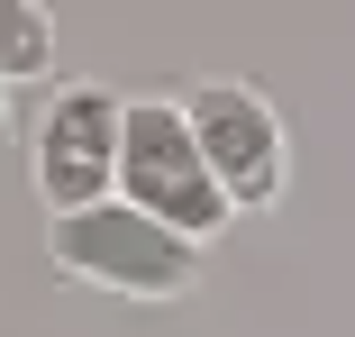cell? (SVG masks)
Returning <instances> with one entry per match:
<instances>
[{
	"label": "cell",
	"instance_id": "1",
	"mask_svg": "<svg viewBox=\"0 0 355 337\" xmlns=\"http://www.w3.org/2000/svg\"><path fill=\"white\" fill-rule=\"evenodd\" d=\"M46 255H55V274L101 283V292H128V301H173V292L200 283V246L182 228L146 219L137 200H101V210L46 219Z\"/></svg>",
	"mask_w": 355,
	"mask_h": 337
},
{
	"label": "cell",
	"instance_id": "2",
	"mask_svg": "<svg viewBox=\"0 0 355 337\" xmlns=\"http://www.w3.org/2000/svg\"><path fill=\"white\" fill-rule=\"evenodd\" d=\"M119 200H137L146 219L182 228L191 246H209L237 210H228V191L219 173H209L200 137H191V110L146 92V101H128V155H119Z\"/></svg>",
	"mask_w": 355,
	"mask_h": 337
},
{
	"label": "cell",
	"instance_id": "3",
	"mask_svg": "<svg viewBox=\"0 0 355 337\" xmlns=\"http://www.w3.org/2000/svg\"><path fill=\"white\" fill-rule=\"evenodd\" d=\"M119 155H128V101L110 83H64L28 128V182L55 219L119 200Z\"/></svg>",
	"mask_w": 355,
	"mask_h": 337
},
{
	"label": "cell",
	"instance_id": "4",
	"mask_svg": "<svg viewBox=\"0 0 355 337\" xmlns=\"http://www.w3.org/2000/svg\"><path fill=\"white\" fill-rule=\"evenodd\" d=\"M182 110H191V137L219 173L228 210H273L292 191V137H282V110L255 83H200V92H182Z\"/></svg>",
	"mask_w": 355,
	"mask_h": 337
},
{
	"label": "cell",
	"instance_id": "5",
	"mask_svg": "<svg viewBox=\"0 0 355 337\" xmlns=\"http://www.w3.org/2000/svg\"><path fill=\"white\" fill-rule=\"evenodd\" d=\"M46 64H55V10L0 0V83H37Z\"/></svg>",
	"mask_w": 355,
	"mask_h": 337
},
{
	"label": "cell",
	"instance_id": "6",
	"mask_svg": "<svg viewBox=\"0 0 355 337\" xmlns=\"http://www.w3.org/2000/svg\"><path fill=\"white\" fill-rule=\"evenodd\" d=\"M0 119H10V83H0Z\"/></svg>",
	"mask_w": 355,
	"mask_h": 337
}]
</instances>
